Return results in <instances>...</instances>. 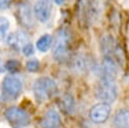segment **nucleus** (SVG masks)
Wrapping results in <instances>:
<instances>
[{"label": "nucleus", "instance_id": "f257e3e1", "mask_svg": "<svg viewBox=\"0 0 129 128\" xmlns=\"http://www.w3.org/2000/svg\"><path fill=\"white\" fill-rule=\"evenodd\" d=\"M32 91L36 101L42 103L56 94L57 86L52 79L48 77H42L34 82L32 86Z\"/></svg>", "mask_w": 129, "mask_h": 128}, {"label": "nucleus", "instance_id": "f03ea898", "mask_svg": "<svg viewBox=\"0 0 129 128\" xmlns=\"http://www.w3.org/2000/svg\"><path fill=\"white\" fill-rule=\"evenodd\" d=\"M71 44V35L67 28H60L56 31L52 47V56L56 60H64L69 56Z\"/></svg>", "mask_w": 129, "mask_h": 128}, {"label": "nucleus", "instance_id": "7ed1b4c3", "mask_svg": "<svg viewBox=\"0 0 129 128\" xmlns=\"http://www.w3.org/2000/svg\"><path fill=\"white\" fill-rule=\"evenodd\" d=\"M118 95L117 86L115 81L111 80H100L98 86L95 89V96L98 100L111 104L113 103Z\"/></svg>", "mask_w": 129, "mask_h": 128}, {"label": "nucleus", "instance_id": "20e7f679", "mask_svg": "<svg viewBox=\"0 0 129 128\" xmlns=\"http://www.w3.org/2000/svg\"><path fill=\"white\" fill-rule=\"evenodd\" d=\"M96 74L100 80H111L115 81L118 76V65L116 59L112 56L105 55L101 63L96 67Z\"/></svg>", "mask_w": 129, "mask_h": 128}, {"label": "nucleus", "instance_id": "39448f33", "mask_svg": "<svg viewBox=\"0 0 129 128\" xmlns=\"http://www.w3.org/2000/svg\"><path fill=\"white\" fill-rule=\"evenodd\" d=\"M2 90L7 99H16L22 91V83L18 78L8 75L3 80Z\"/></svg>", "mask_w": 129, "mask_h": 128}, {"label": "nucleus", "instance_id": "423d86ee", "mask_svg": "<svg viewBox=\"0 0 129 128\" xmlns=\"http://www.w3.org/2000/svg\"><path fill=\"white\" fill-rule=\"evenodd\" d=\"M5 117L10 123L16 126H26L30 123L29 114L25 110L15 106L10 107L5 111Z\"/></svg>", "mask_w": 129, "mask_h": 128}, {"label": "nucleus", "instance_id": "0eeeda50", "mask_svg": "<svg viewBox=\"0 0 129 128\" xmlns=\"http://www.w3.org/2000/svg\"><path fill=\"white\" fill-rule=\"evenodd\" d=\"M110 113H111L110 104L101 102V103L94 105L90 109L89 117H90L91 121H93L94 123L101 124V123H104L105 121H107V119L110 116Z\"/></svg>", "mask_w": 129, "mask_h": 128}, {"label": "nucleus", "instance_id": "6e6552de", "mask_svg": "<svg viewBox=\"0 0 129 128\" xmlns=\"http://www.w3.org/2000/svg\"><path fill=\"white\" fill-rule=\"evenodd\" d=\"M52 4L50 0H37L33 5V13L35 18L40 22H46L51 15Z\"/></svg>", "mask_w": 129, "mask_h": 128}, {"label": "nucleus", "instance_id": "1a4fd4ad", "mask_svg": "<svg viewBox=\"0 0 129 128\" xmlns=\"http://www.w3.org/2000/svg\"><path fill=\"white\" fill-rule=\"evenodd\" d=\"M100 46H101V50L104 55H109V56L115 55L114 56L115 59H116V57H119V52L122 51L121 47L116 42L115 38L110 34L104 35L101 38Z\"/></svg>", "mask_w": 129, "mask_h": 128}, {"label": "nucleus", "instance_id": "9d476101", "mask_svg": "<svg viewBox=\"0 0 129 128\" xmlns=\"http://www.w3.org/2000/svg\"><path fill=\"white\" fill-rule=\"evenodd\" d=\"M107 0H89L87 3V17L90 20H97L105 9Z\"/></svg>", "mask_w": 129, "mask_h": 128}, {"label": "nucleus", "instance_id": "9b49d317", "mask_svg": "<svg viewBox=\"0 0 129 128\" xmlns=\"http://www.w3.org/2000/svg\"><path fill=\"white\" fill-rule=\"evenodd\" d=\"M18 18L22 25L26 27H30L34 24L33 21V13L31 10V6L27 2H23L18 6V11H17Z\"/></svg>", "mask_w": 129, "mask_h": 128}, {"label": "nucleus", "instance_id": "f8f14e48", "mask_svg": "<svg viewBox=\"0 0 129 128\" xmlns=\"http://www.w3.org/2000/svg\"><path fill=\"white\" fill-rule=\"evenodd\" d=\"M41 128H59L60 126V117L59 114L54 109H48L40 122Z\"/></svg>", "mask_w": 129, "mask_h": 128}, {"label": "nucleus", "instance_id": "ddd939ff", "mask_svg": "<svg viewBox=\"0 0 129 128\" xmlns=\"http://www.w3.org/2000/svg\"><path fill=\"white\" fill-rule=\"evenodd\" d=\"M28 36L22 31H14L6 35V41L9 46L14 49H20L25 43H27Z\"/></svg>", "mask_w": 129, "mask_h": 128}, {"label": "nucleus", "instance_id": "4468645a", "mask_svg": "<svg viewBox=\"0 0 129 128\" xmlns=\"http://www.w3.org/2000/svg\"><path fill=\"white\" fill-rule=\"evenodd\" d=\"M73 68L76 72L80 74H85L91 68V61L89 60L87 55L83 53H79L73 59Z\"/></svg>", "mask_w": 129, "mask_h": 128}, {"label": "nucleus", "instance_id": "2eb2a0df", "mask_svg": "<svg viewBox=\"0 0 129 128\" xmlns=\"http://www.w3.org/2000/svg\"><path fill=\"white\" fill-rule=\"evenodd\" d=\"M113 125L115 128H129V109L118 110L114 116Z\"/></svg>", "mask_w": 129, "mask_h": 128}, {"label": "nucleus", "instance_id": "dca6fc26", "mask_svg": "<svg viewBox=\"0 0 129 128\" xmlns=\"http://www.w3.org/2000/svg\"><path fill=\"white\" fill-rule=\"evenodd\" d=\"M51 43H52V37H51V35H49V34H43L36 41V48L39 51H41V52H45V51H47L50 48Z\"/></svg>", "mask_w": 129, "mask_h": 128}, {"label": "nucleus", "instance_id": "f3484780", "mask_svg": "<svg viewBox=\"0 0 129 128\" xmlns=\"http://www.w3.org/2000/svg\"><path fill=\"white\" fill-rule=\"evenodd\" d=\"M61 107L63 109L64 112H67L68 114H72L74 111H75V108H76V105H75V99L72 95L70 94H66L62 99H61Z\"/></svg>", "mask_w": 129, "mask_h": 128}, {"label": "nucleus", "instance_id": "a211bd4d", "mask_svg": "<svg viewBox=\"0 0 129 128\" xmlns=\"http://www.w3.org/2000/svg\"><path fill=\"white\" fill-rule=\"evenodd\" d=\"M20 62L16 59H9L5 62L4 68L6 71H8L10 74H15L20 70Z\"/></svg>", "mask_w": 129, "mask_h": 128}, {"label": "nucleus", "instance_id": "6ab92c4d", "mask_svg": "<svg viewBox=\"0 0 129 128\" xmlns=\"http://www.w3.org/2000/svg\"><path fill=\"white\" fill-rule=\"evenodd\" d=\"M10 26V22L6 17L0 16V41L6 37L7 30Z\"/></svg>", "mask_w": 129, "mask_h": 128}, {"label": "nucleus", "instance_id": "aec40b11", "mask_svg": "<svg viewBox=\"0 0 129 128\" xmlns=\"http://www.w3.org/2000/svg\"><path fill=\"white\" fill-rule=\"evenodd\" d=\"M25 67H26V70H27L28 72H30V73H35V72H37L38 69H39V61H38V59H36V58H31V59H29V60L26 61Z\"/></svg>", "mask_w": 129, "mask_h": 128}, {"label": "nucleus", "instance_id": "412c9836", "mask_svg": "<svg viewBox=\"0 0 129 128\" xmlns=\"http://www.w3.org/2000/svg\"><path fill=\"white\" fill-rule=\"evenodd\" d=\"M21 50H22V53H23L25 56H31V55L34 53V47H33V45H32L30 42L25 43V44L21 47Z\"/></svg>", "mask_w": 129, "mask_h": 128}, {"label": "nucleus", "instance_id": "4be33fe9", "mask_svg": "<svg viewBox=\"0 0 129 128\" xmlns=\"http://www.w3.org/2000/svg\"><path fill=\"white\" fill-rule=\"evenodd\" d=\"M11 0H0V9H6L8 8Z\"/></svg>", "mask_w": 129, "mask_h": 128}, {"label": "nucleus", "instance_id": "5701e85b", "mask_svg": "<svg viewBox=\"0 0 129 128\" xmlns=\"http://www.w3.org/2000/svg\"><path fill=\"white\" fill-rule=\"evenodd\" d=\"M4 70H5V68H4V65H3L2 60L0 59V73H2V72H3Z\"/></svg>", "mask_w": 129, "mask_h": 128}, {"label": "nucleus", "instance_id": "b1692460", "mask_svg": "<svg viewBox=\"0 0 129 128\" xmlns=\"http://www.w3.org/2000/svg\"><path fill=\"white\" fill-rule=\"evenodd\" d=\"M63 1H64V0H54V2H55L57 5H60V4H62V3H63Z\"/></svg>", "mask_w": 129, "mask_h": 128}, {"label": "nucleus", "instance_id": "393cba45", "mask_svg": "<svg viewBox=\"0 0 129 128\" xmlns=\"http://www.w3.org/2000/svg\"><path fill=\"white\" fill-rule=\"evenodd\" d=\"M14 128H20V126H17V127H14Z\"/></svg>", "mask_w": 129, "mask_h": 128}]
</instances>
